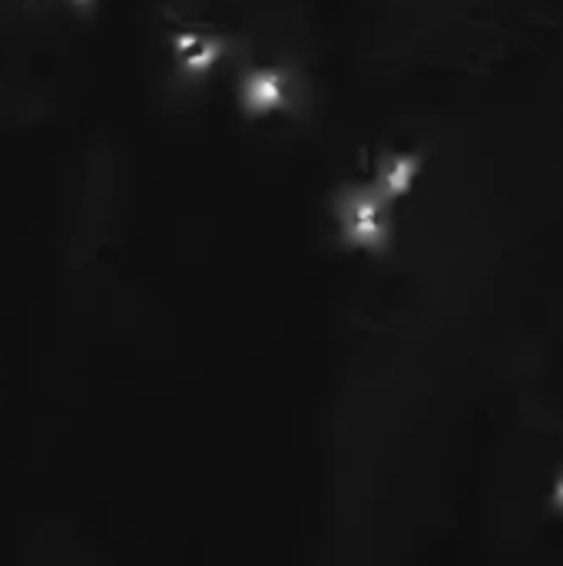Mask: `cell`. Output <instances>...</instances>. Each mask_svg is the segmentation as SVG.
<instances>
[{
    "instance_id": "3957f363",
    "label": "cell",
    "mask_w": 563,
    "mask_h": 566,
    "mask_svg": "<svg viewBox=\"0 0 563 566\" xmlns=\"http://www.w3.org/2000/svg\"><path fill=\"white\" fill-rule=\"evenodd\" d=\"M169 53L176 63V73L186 83H202L209 80L222 60L232 53V40L226 33H219L216 27H202V23H176L169 33Z\"/></svg>"
},
{
    "instance_id": "277c9868",
    "label": "cell",
    "mask_w": 563,
    "mask_h": 566,
    "mask_svg": "<svg viewBox=\"0 0 563 566\" xmlns=\"http://www.w3.org/2000/svg\"><path fill=\"white\" fill-rule=\"evenodd\" d=\"M548 504H551V511L563 517V471L557 474V481H554V488H551V497H548Z\"/></svg>"
},
{
    "instance_id": "7a4b0ae2",
    "label": "cell",
    "mask_w": 563,
    "mask_h": 566,
    "mask_svg": "<svg viewBox=\"0 0 563 566\" xmlns=\"http://www.w3.org/2000/svg\"><path fill=\"white\" fill-rule=\"evenodd\" d=\"M299 90H302V80L295 70L275 66V63H259V66H246L239 73L236 99L246 116L259 119V116H275V113L295 109Z\"/></svg>"
},
{
    "instance_id": "5b68a950",
    "label": "cell",
    "mask_w": 563,
    "mask_h": 566,
    "mask_svg": "<svg viewBox=\"0 0 563 566\" xmlns=\"http://www.w3.org/2000/svg\"><path fill=\"white\" fill-rule=\"evenodd\" d=\"M70 3H76V7H83V3H90V0H70Z\"/></svg>"
},
{
    "instance_id": "6da1fadb",
    "label": "cell",
    "mask_w": 563,
    "mask_h": 566,
    "mask_svg": "<svg viewBox=\"0 0 563 566\" xmlns=\"http://www.w3.org/2000/svg\"><path fill=\"white\" fill-rule=\"evenodd\" d=\"M398 202L402 199H395L375 179L345 182L332 196V219H335L342 245L382 255L395 235V206Z\"/></svg>"
}]
</instances>
